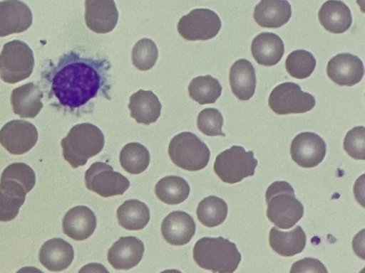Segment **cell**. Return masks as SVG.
<instances>
[{
	"instance_id": "obj_1",
	"label": "cell",
	"mask_w": 365,
	"mask_h": 273,
	"mask_svg": "<svg viewBox=\"0 0 365 273\" xmlns=\"http://www.w3.org/2000/svg\"><path fill=\"white\" fill-rule=\"evenodd\" d=\"M110 65L103 59L65 53L41 75L42 88L58 105L75 109L85 105L100 92L108 97L107 75Z\"/></svg>"
},
{
	"instance_id": "obj_2",
	"label": "cell",
	"mask_w": 365,
	"mask_h": 273,
	"mask_svg": "<svg viewBox=\"0 0 365 273\" xmlns=\"http://www.w3.org/2000/svg\"><path fill=\"white\" fill-rule=\"evenodd\" d=\"M193 259L201 268L212 272L232 273L242 256L235 243L222 237H204L193 247Z\"/></svg>"
},
{
	"instance_id": "obj_3",
	"label": "cell",
	"mask_w": 365,
	"mask_h": 273,
	"mask_svg": "<svg viewBox=\"0 0 365 273\" xmlns=\"http://www.w3.org/2000/svg\"><path fill=\"white\" fill-rule=\"evenodd\" d=\"M104 142V135L98 127L91 123H82L73 126L61 144L66 161L73 168H78L99 154Z\"/></svg>"
},
{
	"instance_id": "obj_4",
	"label": "cell",
	"mask_w": 365,
	"mask_h": 273,
	"mask_svg": "<svg viewBox=\"0 0 365 273\" xmlns=\"http://www.w3.org/2000/svg\"><path fill=\"white\" fill-rule=\"evenodd\" d=\"M267 217L282 229L292 228L303 216L304 205L287 181L273 182L265 192Z\"/></svg>"
},
{
	"instance_id": "obj_5",
	"label": "cell",
	"mask_w": 365,
	"mask_h": 273,
	"mask_svg": "<svg viewBox=\"0 0 365 273\" xmlns=\"http://www.w3.org/2000/svg\"><path fill=\"white\" fill-rule=\"evenodd\" d=\"M168 154L173 164L190 171L205 168L210 158L207 146L188 132L180 133L170 140Z\"/></svg>"
},
{
	"instance_id": "obj_6",
	"label": "cell",
	"mask_w": 365,
	"mask_h": 273,
	"mask_svg": "<svg viewBox=\"0 0 365 273\" xmlns=\"http://www.w3.org/2000/svg\"><path fill=\"white\" fill-rule=\"evenodd\" d=\"M34 67L32 50L24 42L14 40L4 45L0 53V78L16 83L29 77Z\"/></svg>"
},
{
	"instance_id": "obj_7",
	"label": "cell",
	"mask_w": 365,
	"mask_h": 273,
	"mask_svg": "<svg viewBox=\"0 0 365 273\" xmlns=\"http://www.w3.org/2000/svg\"><path fill=\"white\" fill-rule=\"evenodd\" d=\"M257 166L253 151H246L242 146L234 145L216 156L214 171L223 182L232 184L252 176Z\"/></svg>"
},
{
	"instance_id": "obj_8",
	"label": "cell",
	"mask_w": 365,
	"mask_h": 273,
	"mask_svg": "<svg viewBox=\"0 0 365 273\" xmlns=\"http://www.w3.org/2000/svg\"><path fill=\"white\" fill-rule=\"evenodd\" d=\"M268 105L277 114H301L312 110L316 100L313 95L302 91L298 84L286 82L272 90Z\"/></svg>"
},
{
	"instance_id": "obj_9",
	"label": "cell",
	"mask_w": 365,
	"mask_h": 273,
	"mask_svg": "<svg viewBox=\"0 0 365 273\" xmlns=\"http://www.w3.org/2000/svg\"><path fill=\"white\" fill-rule=\"evenodd\" d=\"M222 26L219 16L208 9H195L179 20V34L187 41H207L217 36Z\"/></svg>"
},
{
	"instance_id": "obj_10",
	"label": "cell",
	"mask_w": 365,
	"mask_h": 273,
	"mask_svg": "<svg viewBox=\"0 0 365 273\" xmlns=\"http://www.w3.org/2000/svg\"><path fill=\"white\" fill-rule=\"evenodd\" d=\"M86 188L102 197L122 195L129 188L128 179L103 162H95L85 173Z\"/></svg>"
},
{
	"instance_id": "obj_11",
	"label": "cell",
	"mask_w": 365,
	"mask_h": 273,
	"mask_svg": "<svg viewBox=\"0 0 365 273\" xmlns=\"http://www.w3.org/2000/svg\"><path fill=\"white\" fill-rule=\"evenodd\" d=\"M37 139L36 127L26 120L10 121L0 130V143L12 154L20 155L29 151Z\"/></svg>"
},
{
	"instance_id": "obj_12",
	"label": "cell",
	"mask_w": 365,
	"mask_h": 273,
	"mask_svg": "<svg viewBox=\"0 0 365 273\" xmlns=\"http://www.w3.org/2000/svg\"><path fill=\"white\" fill-rule=\"evenodd\" d=\"M327 145L324 139L314 132L297 134L290 146V155L294 162L303 168H312L324 159Z\"/></svg>"
},
{
	"instance_id": "obj_13",
	"label": "cell",
	"mask_w": 365,
	"mask_h": 273,
	"mask_svg": "<svg viewBox=\"0 0 365 273\" xmlns=\"http://www.w3.org/2000/svg\"><path fill=\"white\" fill-rule=\"evenodd\" d=\"M327 73L336 84L351 87L362 80L364 64L356 55L348 53H339L329 61Z\"/></svg>"
},
{
	"instance_id": "obj_14",
	"label": "cell",
	"mask_w": 365,
	"mask_h": 273,
	"mask_svg": "<svg viewBox=\"0 0 365 273\" xmlns=\"http://www.w3.org/2000/svg\"><path fill=\"white\" fill-rule=\"evenodd\" d=\"M32 13L19 0L0 1V37L26 31L32 24Z\"/></svg>"
},
{
	"instance_id": "obj_15",
	"label": "cell",
	"mask_w": 365,
	"mask_h": 273,
	"mask_svg": "<svg viewBox=\"0 0 365 273\" xmlns=\"http://www.w3.org/2000/svg\"><path fill=\"white\" fill-rule=\"evenodd\" d=\"M118 20L114 0H86L85 21L87 27L97 33L112 31Z\"/></svg>"
},
{
	"instance_id": "obj_16",
	"label": "cell",
	"mask_w": 365,
	"mask_h": 273,
	"mask_svg": "<svg viewBox=\"0 0 365 273\" xmlns=\"http://www.w3.org/2000/svg\"><path fill=\"white\" fill-rule=\"evenodd\" d=\"M145 247L136 237H121L113 243L108 252L109 264L116 269H129L141 261Z\"/></svg>"
},
{
	"instance_id": "obj_17",
	"label": "cell",
	"mask_w": 365,
	"mask_h": 273,
	"mask_svg": "<svg viewBox=\"0 0 365 273\" xmlns=\"http://www.w3.org/2000/svg\"><path fill=\"white\" fill-rule=\"evenodd\" d=\"M196 225L188 213L177 210L169 213L161 224V233L164 239L173 245L188 243L195 233Z\"/></svg>"
},
{
	"instance_id": "obj_18",
	"label": "cell",
	"mask_w": 365,
	"mask_h": 273,
	"mask_svg": "<svg viewBox=\"0 0 365 273\" xmlns=\"http://www.w3.org/2000/svg\"><path fill=\"white\" fill-rule=\"evenodd\" d=\"M62 226L65 235L75 240H83L93 233L96 228V218L87 206L78 205L66 213Z\"/></svg>"
},
{
	"instance_id": "obj_19",
	"label": "cell",
	"mask_w": 365,
	"mask_h": 273,
	"mask_svg": "<svg viewBox=\"0 0 365 273\" xmlns=\"http://www.w3.org/2000/svg\"><path fill=\"white\" fill-rule=\"evenodd\" d=\"M73 258L72 245L61 238H53L44 242L38 254L41 264L53 272L66 269Z\"/></svg>"
},
{
	"instance_id": "obj_20",
	"label": "cell",
	"mask_w": 365,
	"mask_h": 273,
	"mask_svg": "<svg viewBox=\"0 0 365 273\" xmlns=\"http://www.w3.org/2000/svg\"><path fill=\"white\" fill-rule=\"evenodd\" d=\"M43 91L39 85L29 82L13 90L11 95L12 109L22 118H34L43 107Z\"/></svg>"
},
{
	"instance_id": "obj_21",
	"label": "cell",
	"mask_w": 365,
	"mask_h": 273,
	"mask_svg": "<svg viewBox=\"0 0 365 273\" xmlns=\"http://www.w3.org/2000/svg\"><path fill=\"white\" fill-rule=\"evenodd\" d=\"M27 193L29 191L21 183L1 176L0 221L8 222L17 216Z\"/></svg>"
},
{
	"instance_id": "obj_22",
	"label": "cell",
	"mask_w": 365,
	"mask_h": 273,
	"mask_svg": "<svg viewBox=\"0 0 365 273\" xmlns=\"http://www.w3.org/2000/svg\"><path fill=\"white\" fill-rule=\"evenodd\" d=\"M292 16L287 0H260L255 7V22L264 28H277L287 23Z\"/></svg>"
},
{
	"instance_id": "obj_23",
	"label": "cell",
	"mask_w": 365,
	"mask_h": 273,
	"mask_svg": "<svg viewBox=\"0 0 365 273\" xmlns=\"http://www.w3.org/2000/svg\"><path fill=\"white\" fill-rule=\"evenodd\" d=\"M251 52L258 64L272 66L282 59L284 53V46L278 35L270 32H263L252 40Z\"/></svg>"
},
{
	"instance_id": "obj_24",
	"label": "cell",
	"mask_w": 365,
	"mask_h": 273,
	"mask_svg": "<svg viewBox=\"0 0 365 273\" xmlns=\"http://www.w3.org/2000/svg\"><path fill=\"white\" fill-rule=\"evenodd\" d=\"M321 25L329 32L342 33L346 31L352 23L350 9L340 0H328L318 12Z\"/></svg>"
},
{
	"instance_id": "obj_25",
	"label": "cell",
	"mask_w": 365,
	"mask_h": 273,
	"mask_svg": "<svg viewBox=\"0 0 365 273\" xmlns=\"http://www.w3.org/2000/svg\"><path fill=\"white\" fill-rule=\"evenodd\" d=\"M232 92L240 100H249L255 94L256 74L253 65L246 59L235 61L230 70Z\"/></svg>"
},
{
	"instance_id": "obj_26",
	"label": "cell",
	"mask_w": 365,
	"mask_h": 273,
	"mask_svg": "<svg viewBox=\"0 0 365 273\" xmlns=\"http://www.w3.org/2000/svg\"><path fill=\"white\" fill-rule=\"evenodd\" d=\"M128 108L138 123L148 125L159 118L162 105L152 91L139 90L130 97Z\"/></svg>"
},
{
	"instance_id": "obj_27",
	"label": "cell",
	"mask_w": 365,
	"mask_h": 273,
	"mask_svg": "<svg viewBox=\"0 0 365 273\" xmlns=\"http://www.w3.org/2000/svg\"><path fill=\"white\" fill-rule=\"evenodd\" d=\"M269 240L270 247L277 254L283 257H292L304 250L307 236L300 225H297L288 232L272 228L269 232Z\"/></svg>"
},
{
	"instance_id": "obj_28",
	"label": "cell",
	"mask_w": 365,
	"mask_h": 273,
	"mask_svg": "<svg viewBox=\"0 0 365 273\" xmlns=\"http://www.w3.org/2000/svg\"><path fill=\"white\" fill-rule=\"evenodd\" d=\"M120 226L128 230L143 229L150 220V210L145 203L136 200H125L117 210Z\"/></svg>"
},
{
	"instance_id": "obj_29",
	"label": "cell",
	"mask_w": 365,
	"mask_h": 273,
	"mask_svg": "<svg viewBox=\"0 0 365 273\" xmlns=\"http://www.w3.org/2000/svg\"><path fill=\"white\" fill-rule=\"evenodd\" d=\"M190 186L182 177L168 176L161 178L155 185V193L158 199L168 205H177L187 198Z\"/></svg>"
},
{
	"instance_id": "obj_30",
	"label": "cell",
	"mask_w": 365,
	"mask_h": 273,
	"mask_svg": "<svg viewBox=\"0 0 365 273\" xmlns=\"http://www.w3.org/2000/svg\"><path fill=\"white\" fill-rule=\"evenodd\" d=\"M196 213L197 219L203 225L213 228L225 220L228 207L223 199L210 196L200 202Z\"/></svg>"
},
{
	"instance_id": "obj_31",
	"label": "cell",
	"mask_w": 365,
	"mask_h": 273,
	"mask_svg": "<svg viewBox=\"0 0 365 273\" xmlns=\"http://www.w3.org/2000/svg\"><path fill=\"white\" fill-rule=\"evenodd\" d=\"M190 97L200 105L212 104L221 95L222 86L210 75L193 78L189 84Z\"/></svg>"
},
{
	"instance_id": "obj_32",
	"label": "cell",
	"mask_w": 365,
	"mask_h": 273,
	"mask_svg": "<svg viewBox=\"0 0 365 273\" xmlns=\"http://www.w3.org/2000/svg\"><path fill=\"white\" fill-rule=\"evenodd\" d=\"M119 160L125 171L131 174H138L148 168L150 154L143 144L132 142L127 144L121 149Z\"/></svg>"
},
{
	"instance_id": "obj_33",
	"label": "cell",
	"mask_w": 365,
	"mask_h": 273,
	"mask_svg": "<svg viewBox=\"0 0 365 273\" xmlns=\"http://www.w3.org/2000/svg\"><path fill=\"white\" fill-rule=\"evenodd\" d=\"M317 61L314 55L305 50H296L288 55L285 68L293 77L305 79L314 72Z\"/></svg>"
},
{
	"instance_id": "obj_34",
	"label": "cell",
	"mask_w": 365,
	"mask_h": 273,
	"mask_svg": "<svg viewBox=\"0 0 365 273\" xmlns=\"http://www.w3.org/2000/svg\"><path fill=\"white\" fill-rule=\"evenodd\" d=\"M158 50L155 43L149 38L138 41L132 50V62L140 70L152 68L158 59Z\"/></svg>"
},
{
	"instance_id": "obj_35",
	"label": "cell",
	"mask_w": 365,
	"mask_h": 273,
	"mask_svg": "<svg viewBox=\"0 0 365 273\" xmlns=\"http://www.w3.org/2000/svg\"><path fill=\"white\" fill-rule=\"evenodd\" d=\"M198 129L204 134L210 136H222L223 117L216 108H205L198 114L197 119Z\"/></svg>"
},
{
	"instance_id": "obj_36",
	"label": "cell",
	"mask_w": 365,
	"mask_h": 273,
	"mask_svg": "<svg viewBox=\"0 0 365 273\" xmlns=\"http://www.w3.org/2000/svg\"><path fill=\"white\" fill-rule=\"evenodd\" d=\"M344 149L351 158L364 160L365 158V127H355L349 130L344 140Z\"/></svg>"
},
{
	"instance_id": "obj_37",
	"label": "cell",
	"mask_w": 365,
	"mask_h": 273,
	"mask_svg": "<svg viewBox=\"0 0 365 273\" xmlns=\"http://www.w3.org/2000/svg\"><path fill=\"white\" fill-rule=\"evenodd\" d=\"M2 177L12 178L21 183L29 192L36 183L34 170L24 163H14L8 166L2 172Z\"/></svg>"
},
{
	"instance_id": "obj_38",
	"label": "cell",
	"mask_w": 365,
	"mask_h": 273,
	"mask_svg": "<svg viewBox=\"0 0 365 273\" xmlns=\"http://www.w3.org/2000/svg\"><path fill=\"white\" fill-rule=\"evenodd\" d=\"M290 272H328L323 263L317 259L305 257L295 262L290 269Z\"/></svg>"
}]
</instances>
